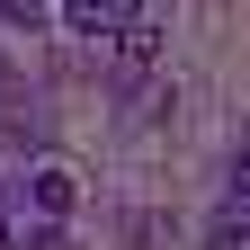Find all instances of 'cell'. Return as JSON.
<instances>
[{"label": "cell", "mask_w": 250, "mask_h": 250, "mask_svg": "<svg viewBox=\"0 0 250 250\" xmlns=\"http://www.w3.org/2000/svg\"><path fill=\"white\" fill-rule=\"evenodd\" d=\"M62 27H72V36H134L143 0H62Z\"/></svg>", "instance_id": "obj_1"}, {"label": "cell", "mask_w": 250, "mask_h": 250, "mask_svg": "<svg viewBox=\"0 0 250 250\" xmlns=\"http://www.w3.org/2000/svg\"><path fill=\"white\" fill-rule=\"evenodd\" d=\"M27 197H36V214H72V170H62V161L27 170Z\"/></svg>", "instance_id": "obj_2"}, {"label": "cell", "mask_w": 250, "mask_h": 250, "mask_svg": "<svg viewBox=\"0 0 250 250\" xmlns=\"http://www.w3.org/2000/svg\"><path fill=\"white\" fill-rule=\"evenodd\" d=\"M116 62H125V72H143V62H152V27H134V36H116Z\"/></svg>", "instance_id": "obj_3"}, {"label": "cell", "mask_w": 250, "mask_h": 250, "mask_svg": "<svg viewBox=\"0 0 250 250\" xmlns=\"http://www.w3.org/2000/svg\"><path fill=\"white\" fill-rule=\"evenodd\" d=\"M27 250H72V241H62V224H45L36 241H27Z\"/></svg>", "instance_id": "obj_4"}, {"label": "cell", "mask_w": 250, "mask_h": 250, "mask_svg": "<svg viewBox=\"0 0 250 250\" xmlns=\"http://www.w3.org/2000/svg\"><path fill=\"white\" fill-rule=\"evenodd\" d=\"M0 89H9V54H0Z\"/></svg>", "instance_id": "obj_5"}, {"label": "cell", "mask_w": 250, "mask_h": 250, "mask_svg": "<svg viewBox=\"0 0 250 250\" xmlns=\"http://www.w3.org/2000/svg\"><path fill=\"white\" fill-rule=\"evenodd\" d=\"M206 250H241V241H206Z\"/></svg>", "instance_id": "obj_6"}]
</instances>
